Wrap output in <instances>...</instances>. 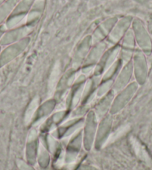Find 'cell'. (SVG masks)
Segmentation results:
<instances>
[{"instance_id": "obj_1", "label": "cell", "mask_w": 152, "mask_h": 170, "mask_svg": "<svg viewBox=\"0 0 152 170\" xmlns=\"http://www.w3.org/2000/svg\"><path fill=\"white\" fill-rule=\"evenodd\" d=\"M55 69H56V70H54L53 73L52 74V80L50 81V84H51L50 90H52V88H54V87H55V84H56L55 83V82H56V81L55 80H57V77L59 74L58 68H55Z\"/></svg>"}]
</instances>
